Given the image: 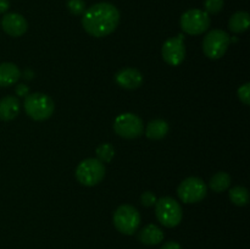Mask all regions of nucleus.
<instances>
[{"label":"nucleus","mask_w":250,"mask_h":249,"mask_svg":"<svg viewBox=\"0 0 250 249\" xmlns=\"http://www.w3.org/2000/svg\"><path fill=\"white\" fill-rule=\"evenodd\" d=\"M120 23V11L110 2H98L85 9L82 26L88 34L103 38L111 34Z\"/></svg>","instance_id":"f257e3e1"},{"label":"nucleus","mask_w":250,"mask_h":249,"mask_svg":"<svg viewBox=\"0 0 250 249\" xmlns=\"http://www.w3.org/2000/svg\"><path fill=\"white\" fill-rule=\"evenodd\" d=\"M23 106L26 114L34 121H45L50 119L55 109L53 99L44 93H32L26 95Z\"/></svg>","instance_id":"f03ea898"},{"label":"nucleus","mask_w":250,"mask_h":249,"mask_svg":"<svg viewBox=\"0 0 250 249\" xmlns=\"http://www.w3.org/2000/svg\"><path fill=\"white\" fill-rule=\"evenodd\" d=\"M155 215L156 219L163 226L167 227V228H173L182 221V207L173 198L163 197L156 200Z\"/></svg>","instance_id":"7ed1b4c3"},{"label":"nucleus","mask_w":250,"mask_h":249,"mask_svg":"<svg viewBox=\"0 0 250 249\" xmlns=\"http://www.w3.org/2000/svg\"><path fill=\"white\" fill-rule=\"evenodd\" d=\"M105 166L97 158L84 159L76 168V178L85 187H94L99 185L105 177Z\"/></svg>","instance_id":"20e7f679"},{"label":"nucleus","mask_w":250,"mask_h":249,"mask_svg":"<svg viewBox=\"0 0 250 249\" xmlns=\"http://www.w3.org/2000/svg\"><path fill=\"white\" fill-rule=\"evenodd\" d=\"M141 214L129 204L120 205L114 212V226L120 233L132 236L141 225Z\"/></svg>","instance_id":"39448f33"},{"label":"nucleus","mask_w":250,"mask_h":249,"mask_svg":"<svg viewBox=\"0 0 250 249\" xmlns=\"http://www.w3.org/2000/svg\"><path fill=\"white\" fill-rule=\"evenodd\" d=\"M231 38L222 29H211L203 39V51L211 60L221 59L229 49Z\"/></svg>","instance_id":"423d86ee"},{"label":"nucleus","mask_w":250,"mask_h":249,"mask_svg":"<svg viewBox=\"0 0 250 249\" xmlns=\"http://www.w3.org/2000/svg\"><path fill=\"white\" fill-rule=\"evenodd\" d=\"M208 186L202 178L188 177L180 183L177 188V195L181 202L186 204H195L207 197Z\"/></svg>","instance_id":"0eeeda50"},{"label":"nucleus","mask_w":250,"mask_h":249,"mask_svg":"<svg viewBox=\"0 0 250 249\" xmlns=\"http://www.w3.org/2000/svg\"><path fill=\"white\" fill-rule=\"evenodd\" d=\"M181 28L190 36H199L209 29L210 16L200 9H190L181 16Z\"/></svg>","instance_id":"6e6552de"},{"label":"nucleus","mask_w":250,"mask_h":249,"mask_svg":"<svg viewBox=\"0 0 250 249\" xmlns=\"http://www.w3.org/2000/svg\"><path fill=\"white\" fill-rule=\"evenodd\" d=\"M114 131L122 138H138L143 134V120L132 112L120 114L114 121Z\"/></svg>","instance_id":"1a4fd4ad"},{"label":"nucleus","mask_w":250,"mask_h":249,"mask_svg":"<svg viewBox=\"0 0 250 249\" xmlns=\"http://www.w3.org/2000/svg\"><path fill=\"white\" fill-rule=\"evenodd\" d=\"M163 59L166 63L171 66H178L186 59L185 38L182 34H178L175 38H170L163 44L161 48Z\"/></svg>","instance_id":"9d476101"},{"label":"nucleus","mask_w":250,"mask_h":249,"mask_svg":"<svg viewBox=\"0 0 250 249\" xmlns=\"http://www.w3.org/2000/svg\"><path fill=\"white\" fill-rule=\"evenodd\" d=\"M1 28L11 37H21L28 29V23L22 15L16 12L5 14L1 19Z\"/></svg>","instance_id":"9b49d317"},{"label":"nucleus","mask_w":250,"mask_h":249,"mask_svg":"<svg viewBox=\"0 0 250 249\" xmlns=\"http://www.w3.org/2000/svg\"><path fill=\"white\" fill-rule=\"evenodd\" d=\"M115 81L124 89L133 90L142 85V83H143V75L137 68L126 67L122 68V70H120L116 73Z\"/></svg>","instance_id":"f8f14e48"},{"label":"nucleus","mask_w":250,"mask_h":249,"mask_svg":"<svg viewBox=\"0 0 250 249\" xmlns=\"http://www.w3.org/2000/svg\"><path fill=\"white\" fill-rule=\"evenodd\" d=\"M21 104L14 95H7L0 100V120L11 121L20 114Z\"/></svg>","instance_id":"ddd939ff"},{"label":"nucleus","mask_w":250,"mask_h":249,"mask_svg":"<svg viewBox=\"0 0 250 249\" xmlns=\"http://www.w3.org/2000/svg\"><path fill=\"white\" fill-rule=\"evenodd\" d=\"M164 239V232L159 226L149 224L144 226L138 233V241L146 246H156Z\"/></svg>","instance_id":"4468645a"},{"label":"nucleus","mask_w":250,"mask_h":249,"mask_svg":"<svg viewBox=\"0 0 250 249\" xmlns=\"http://www.w3.org/2000/svg\"><path fill=\"white\" fill-rule=\"evenodd\" d=\"M20 77H21V71L15 63H0V87H10L16 84Z\"/></svg>","instance_id":"2eb2a0df"},{"label":"nucleus","mask_w":250,"mask_h":249,"mask_svg":"<svg viewBox=\"0 0 250 249\" xmlns=\"http://www.w3.org/2000/svg\"><path fill=\"white\" fill-rule=\"evenodd\" d=\"M168 129H170V127L165 120L156 119L146 124V138L151 139V141H160L167 136Z\"/></svg>","instance_id":"dca6fc26"},{"label":"nucleus","mask_w":250,"mask_h":249,"mask_svg":"<svg viewBox=\"0 0 250 249\" xmlns=\"http://www.w3.org/2000/svg\"><path fill=\"white\" fill-rule=\"evenodd\" d=\"M250 16L248 12L246 11H237L231 16L229 21V31L233 33H243L249 28Z\"/></svg>","instance_id":"f3484780"},{"label":"nucleus","mask_w":250,"mask_h":249,"mask_svg":"<svg viewBox=\"0 0 250 249\" xmlns=\"http://www.w3.org/2000/svg\"><path fill=\"white\" fill-rule=\"evenodd\" d=\"M231 186V176L227 172H217L210 178L209 187L211 188V190H214L215 193H221L225 192L226 189H229V187Z\"/></svg>","instance_id":"a211bd4d"},{"label":"nucleus","mask_w":250,"mask_h":249,"mask_svg":"<svg viewBox=\"0 0 250 249\" xmlns=\"http://www.w3.org/2000/svg\"><path fill=\"white\" fill-rule=\"evenodd\" d=\"M229 199L237 207H246L249 203V192L246 187L236 186L229 190Z\"/></svg>","instance_id":"6ab92c4d"},{"label":"nucleus","mask_w":250,"mask_h":249,"mask_svg":"<svg viewBox=\"0 0 250 249\" xmlns=\"http://www.w3.org/2000/svg\"><path fill=\"white\" fill-rule=\"evenodd\" d=\"M115 156V149L110 143H103L97 148V159L103 164L110 163Z\"/></svg>","instance_id":"aec40b11"},{"label":"nucleus","mask_w":250,"mask_h":249,"mask_svg":"<svg viewBox=\"0 0 250 249\" xmlns=\"http://www.w3.org/2000/svg\"><path fill=\"white\" fill-rule=\"evenodd\" d=\"M67 9L72 15L80 16L85 11L84 0H67Z\"/></svg>","instance_id":"412c9836"},{"label":"nucleus","mask_w":250,"mask_h":249,"mask_svg":"<svg viewBox=\"0 0 250 249\" xmlns=\"http://www.w3.org/2000/svg\"><path fill=\"white\" fill-rule=\"evenodd\" d=\"M204 7L208 15H216L224 7V0H205Z\"/></svg>","instance_id":"4be33fe9"},{"label":"nucleus","mask_w":250,"mask_h":249,"mask_svg":"<svg viewBox=\"0 0 250 249\" xmlns=\"http://www.w3.org/2000/svg\"><path fill=\"white\" fill-rule=\"evenodd\" d=\"M238 94L239 100L243 103L244 105H249L250 104V83H244L243 85L238 88Z\"/></svg>","instance_id":"5701e85b"},{"label":"nucleus","mask_w":250,"mask_h":249,"mask_svg":"<svg viewBox=\"0 0 250 249\" xmlns=\"http://www.w3.org/2000/svg\"><path fill=\"white\" fill-rule=\"evenodd\" d=\"M156 195L151 192H144L143 194L141 195V203L146 208L154 207L156 203Z\"/></svg>","instance_id":"b1692460"},{"label":"nucleus","mask_w":250,"mask_h":249,"mask_svg":"<svg viewBox=\"0 0 250 249\" xmlns=\"http://www.w3.org/2000/svg\"><path fill=\"white\" fill-rule=\"evenodd\" d=\"M16 94L19 97H26L29 94V88L26 84H19L16 87Z\"/></svg>","instance_id":"393cba45"},{"label":"nucleus","mask_w":250,"mask_h":249,"mask_svg":"<svg viewBox=\"0 0 250 249\" xmlns=\"http://www.w3.org/2000/svg\"><path fill=\"white\" fill-rule=\"evenodd\" d=\"M160 249H182V247H181V244L177 243V242L170 241L166 242L165 244H163V247H161Z\"/></svg>","instance_id":"a878e982"},{"label":"nucleus","mask_w":250,"mask_h":249,"mask_svg":"<svg viewBox=\"0 0 250 249\" xmlns=\"http://www.w3.org/2000/svg\"><path fill=\"white\" fill-rule=\"evenodd\" d=\"M10 1L9 0H0V14H5L9 10Z\"/></svg>","instance_id":"bb28decb"}]
</instances>
